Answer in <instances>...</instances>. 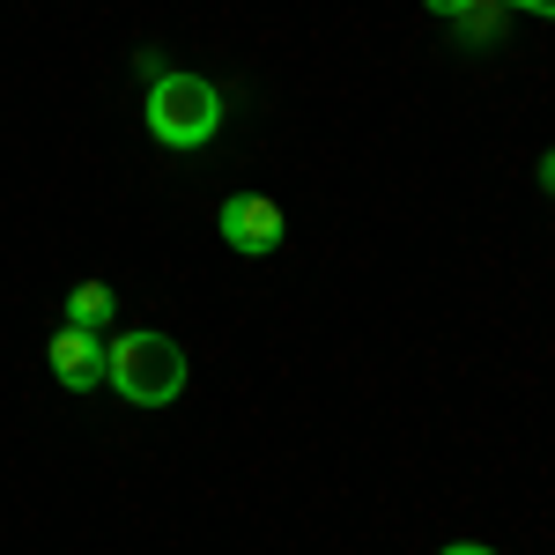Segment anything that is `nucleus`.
I'll return each mask as SVG.
<instances>
[{
  "instance_id": "obj_1",
  "label": "nucleus",
  "mask_w": 555,
  "mask_h": 555,
  "mask_svg": "<svg viewBox=\"0 0 555 555\" xmlns=\"http://www.w3.org/2000/svg\"><path fill=\"white\" fill-rule=\"evenodd\" d=\"M185 378H193L185 348L171 334H156V326H133V334H112L104 341V385L127 408H171L178 392H185Z\"/></svg>"
},
{
  "instance_id": "obj_7",
  "label": "nucleus",
  "mask_w": 555,
  "mask_h": 555,
  "mask_svg": "<svg viewBox=\"0 0 555 555\" xmlns=\"http://www.w3.org/2000/svg\"><path fill=\"white\" fill-rule=\"evenodd\" d=\"M533 185H541V193H555V149L541 156V164H533Z\"/></svg>"
},
{
  "instance_id": "obj_4",
  "label": "nucleus",
  "mask_w": 555,
  "mask_h": 555,
  "mask_svg": "<svg viewBox=\"0 0 555 555\" xmlns=\"http://www.w3.org/2000/svg\"><path fill=\"white\" fill-rule=\"evenodd\" d=\"M104 341H112V334L60 326V334L44 341V363H52V378L67 385V392H96V385H104Z\"/></svg>"
},
{
  "instance_id": "obj_8",
  "label": "nucleus",
  "mask_w": 555,
  "mask_h": 555,
  "mask_svg": "<svg viewBox=\"0 0 555 555\" xmlns=\"http://www.w3.org/2000/svg\"><path fill=\"white\" fill-rule=\"evenodd\" d=\"M423 8H429V15H444V23H452V15H467L474 0H423Z\"/></svg>"
},
{
  "instance_id": "obj_5",
  "label": "nucleus",
  "mask_w": 555,
  "mask_h": 555,
  "mask_svg": "<svg viewBox=\"0 0 555 555\" xmlns=\"http://www.w3.org/2000/svg\"><path fill=\"white\" fill-rule=\"evenodd\" d=\"M452 38H460V52H489V44H504V8H496V0H474L467 15H452Z\"/></svg>"
},
{
  "instance_id": "obj_9",
  "label": "nucleus",
  "mask_w": 555,
  "mask_h": 555,
  "mask_svg": "<svg viewBox=\"0 0 555 555\" xmlns=\"http://www.w3.org/2000/svg\"><path fill=\"white\" fill-rule=\"evenodd\" d=\"M437 555H496V548H481V541H452V548H437Z\"/></svg>"
},
{
  "instance_id": "obj_11",
  "label": "nucleus",
  "mask_w": 555,
  "mask_h": 555,
  "mask_svg": "<svg viewBox=\"0 0 555 555\" xmlns=\"http://www.w3.org/2000/svg\"><path fill=\"white\" fill-rule=\"evenodd\" d=\"M496 8H518V0H496Z\"/></svg>"
},
{
  "instance_id": "obj_3",
  "label": "nucleus",
  "mask_w": 555,
  "mask_h": 555,
  "mask_svg": "<svg viewBox=\"0 0 555 555\" xmlns=\"http://www.w3.org/2000/svg\"><path fill=\"white\" fill-rule=\"evenodd\" d=\"M215 230H222V245H230V253L267 259L274 245H282V208H274L267 193H230L222 215H215Z\"/></svg>"
},
{
  "instance_id": "obj_10",
  "label": "nucleus",
  "mask_w": 555,
  "mask_h": 555,
  "mask_svg": "<svg viewBox=\"0 0 555 555\" xmlns=\"http://www.w3.org/2000/svg\"><path fill=\"white\" fill-rule=\"evenodd\" d=\"M526 15H541V23H555V0H518Z\"/></svg>"
},
{
  "instance_id": "obj_6",
  "label": "nucleus",
  "mask_w": 555,
  "mask_h": 555,
  "mask_svg": "<svg viewBox=\"0 0 555 555\" xmlns=\"http://www.w3.org/2000/svg\"><path fill=\"white\" fill-rule=\"evenodd\" d=\"M67 326L104 334V326H112V289H104V282H75V289H67Z\"/></svg>"
},
{
  "instance_id": "obj_2",
  "label": "nucleus",
  "mask_w": 555,
  "mask_h": 555,
  "mask_svg": "<svg viewBox=\"0 0 555 555\" xmlns=\"http://www.w3.org/2000/svg\"><path fill=\"white\" fill-rule=\"evenodd\" d=\"M222 89L208 75H193V67H171L164 82H149V104H141V119H149V141L156 149H208L215 133H222Z\"/></svg>"
}]
</instances>
